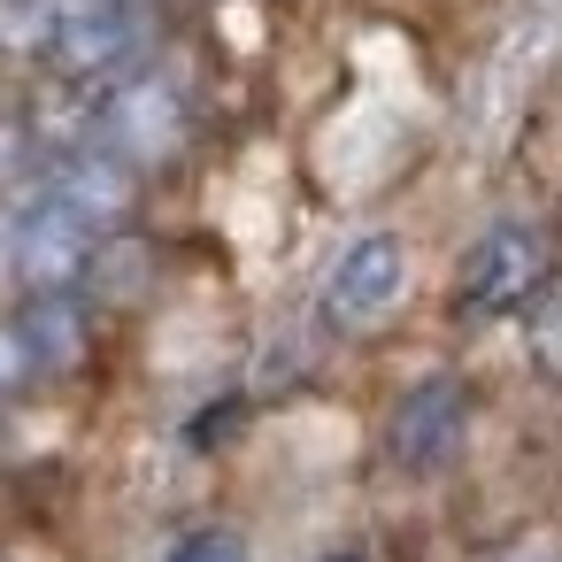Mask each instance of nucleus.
I'll return each mask as SVG.
<instances>
[{
	"label": "nucleus",
	"mask_w": 562,
	"mask_h": 562,
	"mask_svg": "<svg viewBox=\"0 0 562 562\" xmlns=\"http://www.w3.org/2000/svg\"><path fill=\"white\" fill-rule=\"evenodd\" d=\"M539 293H547V232L524 216L485 224L454 270V308L470 324H485V316H524Z\"/></svg>",
	"instance_id": "obj_2"
},
{
	"label": "nucleus",
	"mask_w": 562,
	"mask_h": 562,
	"mask_svg": "<svg viewBox=\"0 0 562 562\" xmlns=\"http://www.w3.org/2000/svg\"><path fill=\"white\" fill-rule=\"evenodd\" d=\"M86 9V0H0V55L9 63H47V47L70 32V16Z\"/></svg>",
	"instance_id": "obj_7"
},
{
	"label": "nucleus",
	"mask_w": 562,
	"mask_h": 562,
	"mask_svg": "<svg viewBox=\"0 0 562 562\" xmlns=\"http://www.w3.org/2000/svg\"><path fill=\"white\" fill-rule=\"evenodd\" d=\"M32 370H40V362H32V347H24V324H16V316H0V401H9Z\"/></svg>",
	"instance_id": "obj_11"
},
{
	"label": "nucleus",
	"mask_w": 562,
	"mask_h": 562,
	"mask_svg": "<svg viewBox=\"0 0 562 562\" xmlns=\"http://www.w3.org/2000/svg\"><path fill=\"white\" fill-rule=\"evenodd\" d=\"M24 201H55L86 224H124L139 186H132V162H116L109 147H40V170H32Z\"/></svg>",
	"instance_id": "obj_4"
},
{
	"label": "nucleus",
	"mask_w": 562,
	"mask_h": 562,
	"mask_svg": "<svg viewBox=\"0 0 562 562\" xmlns=\"http://www.w3.org/2000/svg\"><path fill=\"white\" fill-rule=\"evenodd\" d=\"M531 362L562 378V278H547V293L531 301Z\"/></svg>",
	"instance_id": "obj_9"
},
{
	"label": "nucleus",
	"mask_w": 562,
	"mask_h": 562,
	"mask_svg": "<svg viewBox=\"0 0 562 562\" xmlns=\"http://www.w3.org/2000/svg\"><path fill=\"white\" fill-rule=\"evenodd\" d=\"M16 324H24V347H32L40 370H70L86 355V316H78L70 293H32V308Z\"/></svg>",
	"instance_id": "obj_8"
},
{
	"label": "nucleus",
	"mask_w": 562,
	"mask_h": 562,
	"mask_svg": "<svg viewBox=\"0 0 562 562\" xmlns=\"http://www.w3.org/2000/svg\"><path fill=\"white\" fill-rule=\"evenodd\" d=\"M170 562H247V539L209 524V531H186V539L170 547Z\"/></svg>",
	"instance_id": "obj_10"
},
{
	"label": "nucleus",
	"mask_w": 562,
	"mask_h": 562,
	"mask_svg": "<svg viewBox=\"0 0 562 562\" xmlns=\"http://www.w3.org/2000/svg\"><path fill=\"white\" fill-rule=\"evenodd\" d=\"M324 562H362V554H324Z\"/></svg>",
	"instance_id": "obj_13"
},
{
	"label": "nucleus",
	"mask_w": 562,
	"mask_h": 562,
	"mask_svg": "<svg viewBox=\"0 0 562 562\" xmlns=\"http://www.w3.org/2000/svg\"><path fill=\"white\" fill-rule=\"evenodd\" d=\"M462 431H470V393H462V378H416V385L393 401V416H385V454H393L401 470L431 477V470H447V462L462 454Z\"/></svg>",
	"instance_id": "obj_5"
},
{
	"label": "nucleus",
	"mask_w": 562,
	"mask_h": 562,
	"mask_svg": "<svg viewBox=\"0 0 562 562\" xmlns=\"http://www.w3.org/2000/svg\"><path fill=\"white\" fill-rule=\"evenodd\" d=\"M0 262H9L32 293H78L93 278V262H101V224H86V216H70L55 201H24Z\"/></svg>",
	"instance_id": "obj_3"
},
{
	"label": "nucleus",
	"mask_w": 562,
	"mask_h": 562,
	"mask_svg": "<svg viewBox=\"0 0 562 562\" xmlns=\"http://www.w3.org/2000/svg\"><path fill=\"white\" fill-rule=\"evenodd\" d=\"M401 285H408L401 239H393V232H362V239L331 262V278H324V316H331L339 331H362V324H378V316L401 301Z\"/></svg>",
	"instance_id": "obj_6"
},
{
	"label": "nucleus",
	"mask_w": 562,
	"mask_h": 562,
	"mask_svg": "<svg viewBox=\"0 0 562 562\" xmlns=\"http://www.w3.org/2000/svg\"><path fill=\"white\" fill-rule=\"evenodd\" d=\"M501 562H562V539H554V531H524Z\"/></svg>",
	"instance_id": "obj_12"
},
{
	"label": "nucleus",
	"mask_w": 562,
	"mask_h": 562,
	"mask_svg": "<svg viewBox=\"0 0 562 562\" xmlns=\"http://www.w3.org/2000/svg\"><path fill=\"white\" fill-rule=\"evenodd\" d=\"M86 139L109 147L116 162L147 170V162H170L178 139H186V101L162 70H124V78H101L86 86Z\"/></svg>",
	"instance_id": "obj_1"
}]
</instances>
